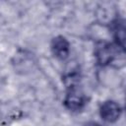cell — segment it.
I'll use <instances>...</instances> for the list:
<instances>
[{"instance_id": "6da1fadb", "label": "cell", "mask_w": 126, "mask_h": 126, "mask_svg": "<svg viewBox=\"0 0 126 126\" xmlns=\"http://www.w3.org/2000/svg\"><path fill=\"white\" fill-rule=\"evenodd\" d=\"M121 47H114L112 44L106 43V42H100L95 47V57L97 60V63L101 66H105L107 64H110L114 61V59L117 58V55L120 51H124L123 49H120Z\"/></svg>"}, {"instance_id": "277c9868", "label": "cell", "mask_w": 126, "mask_h": 126, "mask_svg": "<svg viewBox=\"0 0 126 126\" xmlns=\"http://www.w3.org/2000/svg\"><path fill=\"white\" fill-rule=\"evenodd\" d=\"M69 50L70 44L64 36L58 35L51 40V51L55 57L62 60L66 59L69 55Z\"/></svg>"}, {"instance_id": "3957f363", "label": "cell", "mask_w": 126, "mask_h": 126, "mask_svg": "<svg viewBox=\"0 0 126 126\" xmlns=\"http://www.w3.org/2000/svg\"><path fill=\"white\" fill-rule=\"evenodd\" d=\"M64 103L68 109L72 111H78L82 109L86 104V97L82 92H80L75 86H73L70 87L64 99Z\"/></svg>"}, {"instance_id": "5b68a950", "label": "cell", "mask_w": 126, "mask_h": 126, "mask_svg": "<svg viewBox=\"0 0 126 126\" xmlns=\"http://www.w3.org/2000/svg\"><path fill=\"white\" fill-rule=\"evenodd\" d=\"M114 38L117 42V45L121 47L122 49H125V38H126V33H125V26L123 21L116 20L115 21V26H114Z\"/></svg>"}, {"instance_id": "7a4b0ae2", "label": "cell", "mask_w": 126, "mask_h": 126, "mask_svg": "<svg viewBox=\"0 0 126 126\" xmlns=\"http://www.w3.org/2000/svg\"><path fill=\"white\" fill-rule=\"evenodd\" d=\"M121 112L122 109L120 105L113 100L104 101L99 107V115L101 119L108 123L117 121L121 115Z\"/></svg>"}]
</instances>
